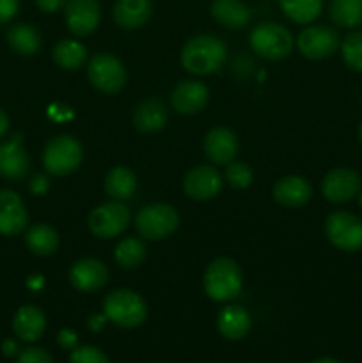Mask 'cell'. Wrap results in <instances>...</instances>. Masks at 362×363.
Masks as SVG:
<instances>
[{
    "instance_id": "cell-1",
    "label": "cell",
    "mask_w": 362,
    "mask_h": 363,
    "mask_svg": "<svg viewBox=\"0 0 362 363\" xmlns=\"http://www.w3.org/2000/svg\"><path fill=\"white\" fill-rule=\"evenodd\" d=\"M227 59V46L216 35L202 34L188 39L181 50V64L192 74H209L219 71Z\"/></svg>"
},
{
    "instance_id": "cell-2",
    "label": "cell",
    "mask_w": 362,
    "mask_h": 363,
    "mask_svg": "<svg viewBox=\"0 0 362 363\" xmlns=\"http://www.w3.org/2000/svg\"><path fill=\"white\" fill-rule=\"evenodd\" d=\"M204 291L213 301H231L241 291V269L233 259L219 257L206 268Z\"/></svg>"
},
{
    "instance_id": "cell-3",
    "label": "cell",
    "mask_w": 362,
    "mask_h": 363,
    "mask_svg": "<svg viewBox=\"0 0 362 363\" xmlns=\"http://www.w3.org/2000/svg\"><path fill=\"white\" fill-rule=\"evenodd\" d=\"M106 319L119 328H137L146 321L148 307L137 293L130 289H116L103 301Z\"/></svg>"
},
{
    "instance_id": "cell-4",
    "label": "cell",
    "mask_w": 362,
    "mask_h": 363,
    "mask_svg": "<svg viewBox=\"0 0 362 363\" xmlns=\"http://www.w3.org/2000/svg\"><path fill=\"white\" fill-rule=\"evenodd\" d=\"M293 35L275 21H263L251 32V46L259 57L266 60L286 59L293 50Z\"/></svg>"
},
{
    "instance_id": "cell-5",
    "label": "cell",
    "mask_w": 362,
    "mask_h": 363,
    "mask_svg": "<svg viewBox=\"0 0 362 363\" xmlns=\"http://www.w3.org/2000/svg\"><path fill=\"white\" fill-rule=\"evenodd\" d=\"M84 149L77 138L60 135L46 144L43 152V167L50 176H67L80 167Z\"/></svg>"
},
{
    "instance_id": "cell-6",
    "label": "cell",
    "mask_w": 362,
    "mask_h": 363,
    "mask_svg": "<svg viewBox=\"0 0 362 363\" xmlns=\"http://www.w3.org/2000/svg\"><path fill=\"white\" fill-rule=\"evenodd\" d=\"M180 225V215L169 204H149L138 211L135 227L144 240L160 241L169 238Z\"/></svg>"
},
{
    "instance_id": "cell-7",
    "label": "cell",
    "mask_w": 362,
    "mask_h": 363,
    "mask_svg": "<svg viewBox=\"0 0 362 363\" xmlns=\"http://www.w3.org/2000/svg\"><path fill=\"white\" fill-rule=\"evenodd\" d=\"M89 82L105 94H116L126 84V69L117 57L96 53L87 66Z\"/></svg>"
},
{
    "instance_id": "cell-8",
    "label": "cell",
    "mask_w": 362,
    "mask_h": 363,
    "mask_svg": "<svg viewBox=\"0 0 362 363\" xmlns=\"http://www.w3.org/2000/svg\"><path fill=\"white\" fill-rule=\"evenodd\" d=\"M130 218V209L123 202H106V204L92 209V213L89 215V230L99 240H110L128 229Z\"/></svg>"
},
{
    "instance_id": "cell-9",
    "label": "cell",
    "mask_w": 362,
    "mask_h": 363,
    "mask_svg": "<svg viewBox=\"0 0 362 363\" xmlns=\"http://www.w3.org/2000/svg\"><path fill=\"white\" fill-rule=\"evenodd\" d=\"M325 234L330 243L343 252L362 248V220L346 211H336L325 220Z\"/></svg>"
},
{
    "instance_id": "cell-10",
    "label": "cell",
    "mask_w": 362,
    "mask_h": 363,
    "mask_svg": "<svg viewBox=\"0 0 362 363\" xmlns=\"http://www.w3.org/2000/svg\"><path fill=\"white\" fill-rule=\"evenodd\" d=\"M297 46L300 53L307 59L322 60L332 57L341 46V38L336 28L329 25H314L307 27L298 34Z\"/></svg>"
},
{
    "instance_id": "cell-11",
    "label": "cell",
    "mask_w": 362,
    "mask_h": 363,
    "mask_svg": "<svg viewBox=\"0 0 362 363\" xmlns=\"http://www.w3.org/2000/svg\"><path fill=\"white\" fill-rule=\"evenodd\" d=\"M362 179L355 170L351 169H334L323 177L322 191L323 197L334 204H343L351 201L355 195L361 194Z\"/></svg>"
},
{
    "instance_id": "cell-12",
    "label": "cell",
    "mask_w": 362,
    "mask_h": 363,
    "mask_svg": "<svg viewBox=\"0 0 362 363\" xmlns=\"http://www.w3.org/2000/svg\"><path fill=\"white\" fill-rule=\"evenodd\" d=\"M66 25L75 35H89L98 28L102 6L98 0H67L64 6Z\"/></svg>"
},
{
    "instance_id": "cell-13",
    "label": "cell",
    "mask_w": 362,
    "mask_h": 363,
    "mask_svg": "<svg viewBox=\"0 0 362 363\" xmlns=\"http://www.w3.org/2000/svg\"><path fill=\"white\" fill-rule=\"evenodd\" d=\"M222 174L209 165L192 169L183 179V190L194 201H209L222 191Z\"/></svg>"
},
{
    "instance_id": "cell-14",
    "label": "cell",
    "mask_w": 362,
    "mask_h": 363,
    "mask_svg": "<svg viewBox=\"0 0 362 363\" xmlns=\"http://www.w3.org/2000/svg\"><path fill=\"white\" fill-rule=\"evenodd\" d=\"M28 225V213L20 195L13 190H0V234L18 236Z\"/></svg>"
},
{
    "instance_id": "cell-15",
    "label": "cell",
    "mask_w": 362,
    "mask_h": 363,
    "mask_svg": "<svg viewBox=\"0 0 362 363\" xmlns=\"http://www.w3.org/2000/svg\"><path fill=\"white\" fill-rule=\"evenodd\" d=\"M70 282L75 289L82 293H96L109 282V269L98 259H80L71 266Z\"/></svg>"
},
{
    "instance_id": "cell-16",
    "label": "cell",
    "mask_w": 362,
    "mask_h": 363,
    "mask_svg": "<svg viewBox=\"0 0 362 363\" xmlns=\"http://www.w3.org/2000/svg\"><path fill=\"white\" fill-rule=\"evenodd\" d=\"M31 170V158L21 144V135L0 144V176L9 181H20Z\"/></svg>"
},
{
    "instance_id": "cell-17",
    "label": "cell",
    "mask_w": 362,
    "mask_h": 363,
    "mask_svg": "<svg viewBox=\"0 0 362 363\" xmlns=\"http://www.w3.org/2000/svg\"><path fill=\"white\" fill-rule=\"evenodd\" d=\"M209 91L202 82L195 80H185L174 87L172 94H170V105L176 112L183 113V116H192L197 113L208 105Z\"/></svg>"
},
{
    "instance_id": "cell-18",
    "label": "cell",
    "mask_w": 362,
    "mask_h": 363,
    "mask_svg": "<svg viewBox=\"0 0 362 363\" xmlns=\"http://www.w3.org/2000/svg\"><path fill=\"white\" fill-rule=\"evenodd\" d=\"M240 144L236 135L227 128H213L204 138V155L216 165H227L234 160Z\"/></svg>"
},
{
    "instance_id": "cell-19",
    "label": "cell",
    "mask_w": 362,
    "mask_h": 363,
    "mask_svg": "<svg viewBox=\"0 0 362 363\" xmlns=\"http://www.w3.org/2000/svg\"><path fill=\"white\" fill-rule=\"evenodd\" d=\"M13 330L16 337L23 342H35L43 337L46 330V318L41 308L34 305H25L18 308L13 318Z\"/></svg>"
},
{
    "instance_id": "cell-20",
    "label": "cell",
    "mask_w": 362,
    "mask_h": 363,
    "mask_svg": "<svg viewBox=\"0 0 362 363\" xmlns=\"http://www.w3.org/2000/svg\"><path fill=\"white\" fill-rule=\"evenodd\" d=\"M311 195V184L300 176L283 177L273 186V199L280 206H286V208H300V206L307 204Z\"/></svg>"
},
{
    "instance_id": "cell-21",
    "label": "cell",
    "mask_w": 362,
    "mask_h": 363,
    "mask_svg": "<svg viewBox=\"0 0 362 363\" xmlns=\"http://www.w3.org/2000/svg\"><path fill=\"white\" fill-rule=\"evenodd\" d=\"M151 14V0H117L114 6V20L119 27L128 28V30L148 23Z\"/></svg>"
},
{
    "instance_id": "cell-22",
    "label": "cell",
    "mask_w": 362,
    "mask_h": 363,
    "mask_svg": "<svg viewBox=\"0 0 362 363\" xmlns=\"http://www.w3.org/2000/svg\"><path fill=\"white\" fill-rule=\"evenodd\" d=\"M252 318L240 305H229L222 308L216 319V328L222 337L229 340H240L251 332Z\"/></svg>"
},
{
    "instance_id": "cell-23",
    "label": "cell",
    "mask_w": 362,
    "mask_h": 363,
    "mask_svg": "<svg viewBox=\"0 0 362 363\" xmlns=\"http://www.w3.org/2000/svg\"><path fill=\"white\" fill-rule=\"evenodd\" d=\"M169 121L165 105L158 99H146L135 108L133 126L142 133H155L160 131Z\"/></svg>"
},
{
    "instance_id": "cell-24",
    "label": "cell",
    "mask_w": 362,
    "mask_h": 363,
    "mask_svg": "<svg viewBox=\"0 0 362 363\" xmlns=\"http://www.w3.org/2000/svg\"><path fill=\"white\" fill-rule=\"evenodd\" d=\"M212 14L227 28H243L251 21V9L241 0H213Z\"/></svg>"
},
{
    "instance_id": "cell-25",
    "label": "cell",
    "mask_w": 362,
    "mask_h": 363,
    "mask_svg": "<svg viewBox=\"0 0 362 363\" xmlns=\"http://www.w3.org/2000/svg\"><path fill=\"white\" fill-rule=\"evenodd\" d=\"M25 245L39 257H48L59 248V234L48 223H35L25 233Z\"/></svg>"
},
{
    "instance_id": "cell-26",
    "label": "cell",
    "mask_w": 362,
    "mask_h": 363,
    "mask_svg": "<svg viewBox=\"0 0 362 363\" xmlns=\"http://www.w3.org/2000/svg\"><path fill=\"white\" fill-rule=\"evenodd\" d=\"M105 191L114 201H128L137 191V176L128 167H114L105 177Z\"/></svg>"
},
{
    "instance_id": "cell-27",
    "label": "cell",
    "mask_w": 362,
    "mask_h": 363,
    "mask_svg": "<svg viewBox=\"0 0 362 363\" xmlns=\"http://www.w3.org/2000/svg\"><path fill=\"white\" fill-rule=\"evenodd\" d=\"M7 43L18 55L31 57L41 48V34L28 23H16L7 32Z\"/></svg>"
},
{
    "instance_id": "cell-28",
    "label": "cell",
    "mask_w": 362,
    "mask_h": 363,
    "mask_svg": "<svg viewBox=\"0 0 362 363\" xmlns=\"http://www.w3.org/2000/svg\"><path fill=\"white\" fill-rule=\"evenodd\" d=\"M52 55L57 66L67 71H75L85 64V60H87V50H85V46L80 41H75V39H60L53 46Z\"/></svg>"
},
{
    "instance_id": "cell-29",
    "label": "cell",
    "mask_w": 362,
    "mask_h": 363,
    "mask_svg": "<svg viewBox=\"0 0 362 363\" xmlns=\"http://www.w3.org/2000/svg\"><path fill=\"white\" fill-rule=\"evenodd\" d=\"M329 14L339 27H358L362 25V0H332Z\"/></svg>"
},
{
    "instance_id": "cell-30",
    "label": "cell",
    "mask_w": 362,
    "mask_h": 363,
    "mask_svg": "<svg viewBox=\"0 0 362 363\" xmlns=\"http://www.w3.org/2000/svg\"><path fill=\"white\" fill-rule=\"evenodd\" d=\"M280 9L295 23H311L319 16L323 0H279Z\"/></svg>"
},
{
    "instance_id": "cell-31",
    "label": "cell",
    "mask_w": 362,
    "mask_h": 363,
    "mask_svg": "<svg viewBox=\"0 0 362 363\" xmlns=\"http://www.w3.org/2000/svg\"><path fill=\"white\" fill-rule=\"evenodd\" d=\"M114 259L124 269H133L141 266L146 259V245L138 238H124L114 250Z\"/></svg>"
},
{
    "instance_id": "cell-32",
    "label": "cell",
    "mask_w": 362,
    "mask_h": 363,
    "mask_svg": "<svg viewBox=\"0 0 362 363\" xmlns=\"http://www.w3.org/2000/svg\"><path fill=\"white\" fill-rule=\"evenodd\" d=\"M343 60L351 71L362 73V32H351L341 45Z\"/></svg>"
},
{
    "instance_id": "cell-33",
    "label": "cell",
    "mask_w": 362,
    "mask_h": 363,
    "mask_svg": "<svg viewBox=\"0 0 362 363\" xmlns=\"http://www.w3.org/2000/svg\"><path fill=\"white\" fill-rule=\"evenodd\" d=\"M252 169L245 162H231L226 167V181L233 188L243 190L252 184Z\"/></svg>"
},
{
    "instance_id": "cell-34",
    "label": "cell",
    "mask_w": 362,
    "mask_h": 363,
    "mask_svg": "<svg viewBox=\"0 0 362 363\" xmlns=\"http://www.w3.org/2000/svg\"><path fill=\"white\" fill-rule=\"evenodd\" d=\"M70 363H110L109 357L94 346H78L70 357Z\"/></svg>"
},
{
    "instance_id": "cell-35",
    "label": "cell",
    "mask_w": 362,
    "mask_h": 363,
    "mask_svg": "<svg viewBox=\"0 0 362 363\" xmlns=\"http://www.w3.org/2000/svg\"><path fill=\"white\" fill-rule=\"evenodd\" d=\"M16 363H53V360L43 347H27L20 351Z\"/></svg>"
},
{
    "instance_id": "cell-36",
    "label": "cell",
    "mask_w": 362,
    "mask_h": 363,
    "mask_svg": "<svg viewBox=\"0 0 362 363\" xmlns=\"http://www.w3.org/2000/svg\"><path fill=\"white\" fill-rule=\"evenodd\" d=\"M50 190V179L46 176H43V174H35V176L31 177V181H28V191H31L32 195H38V197H41V195H46Z\"/></svg>"
},
{
    "instance_id": "cell-37",
    "label": "cell",
    "mask_w": 362,
    "mask_h": 363,
    "mask_svg": "<svg viewBox=\"0 0 362 363\" xmlns=\"http://www.w3.org/2000/svg\"><path fill=\"white\" fill-rule=\"evenodd\" d=\"M20 0H0V25L9 23L18 13Z\"/></svg>"
},
{
    "instance_id": "cell-38",
    "label": "cell",
    "mask_w": 362,
    "mask_h": 363,
    "mask_svg": "<svg viewBox=\"0 0 362 363\" xmlns=\"http://www.w3.org/2000/svg\"><path fill=\"white\" fill-rule=\"evenodd\" d=\"M57 342L62 350H77L78 347V335L77 332L70 328H64L60 330L59 335H57Z\"/></svg>"
},
{
    "instance_id": "cell-39",
    "label": "cell",
    "mask_w": 362,
    "mask_h": 363,
    "mask_svg": "<svg viewBox=\"0 0 362 363\" xmlns=\"http://www.w3.org/2000/svg\"><path fill=\"white\" fill-rule=\"evenodd\" d=\"M66 2L67 0H35V4H38L43 13H57V11L66 6Z\"/></svg>"
},
{
    "instance_id": "cell-40",
    "label": "cell",
    "mask_w": 362,
    "mask_h": 363,
    "mask_svg": "<svg viewBox=\"0 0 362 363\" xmlns=\"http://www.w3.org/2000/svg\"><path fill=\"white\" fill-rule=\"evenodd\" d=\"M2 353L6 354V357H14V354H20V347H18L16 340H11V339L4 340Z\"/></svg>"
},
{
    "instance_id": "cell-41",
    "label": "cell",
    "mask_w": 362,
    "mask_h": 363,
    "mask_svg": "<svg viewBox=\"0 0 362 363\" xmlns=\"http://www.w3.org/2000/svg\"><path fill=\"white\" fill-rule=\"evenodd\" d=\"M109 321V319H106V315L103 314V315H91V319H89V328L92 330V332H99V330L103 328V326H105V323Z\"/></svg>"
},
{
    "instance_id": "cell-42",
    "label": "cell",
    "mask_w": 362,
    "mask_h": 363,
    "mask_svg": "<svg viewBox=\"0 0 362 363\" xmlns=\"http://www.w3.org/2000/svg\"><path fill=\"white\" fill-rule=\"evenodd\" d=\"M7 131H9V117H7V113L0 108V138L6 137Z\"/></svg>"
},
{
    "instance_id": "cell-43",
    "label": "cell",
    "mask_w": 362,
    "mask_h": 363,
    "mask_svg": "<svg viewBox=\"0 0 362 363\" xmlns=\"http://www.w3.org/2000/svg\"><path fill=\"white\" fill-rule=\"evenodd\" d=\"M312 363H341V362L336 360V358H318V360H314Z\"/></svg>"
},
{
    "instance_id": "cell-44",
    "label": "cell",
    "mask_w": 362,
    "mask_h": 363,
    "mask_svg": "<svg viewBox=\"0 0 362 363\" xmlns=\"http://www.w3.org/2000/svg\"><path fill=\"white\" fill-rule=\"evenodd\" d=\"M358 138H361L362 142V121H361V126H358Z\"/></svg>"
},
{
    "instance_id": "cell-45",
    "label": "cell",
    "mask_w": 362,
    "mask_h": 363,
    "mask_svg": "<svg viewBox=\"0 0 362 363\" xmlns=\"http://www.w3.org/2000/svg\"><path fill=\"white\" fill-rule=\"evenodd\" d=\"M358 206H361V208H362V191H361V194H358Z\"/></svg>"
}]
</instances>
